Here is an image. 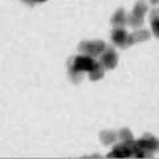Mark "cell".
<instances>
[{
    "mask_svg": "<svg viewBox=\"0 0 159 159\" xmlns=\"http://www.w3.org/2000/svg\"><path fill=\"white\" fill-rule=\"evenodd\" d=\"M133 37L135 43H143L150 39V33H148L147 29H137V31L133 32Z\"/></svg>",
    "mask_w": 159,
    "mask_h": 159,
    "instance_id": "11",
    "label": "cell"
},
{
    "mask_svg": "<svg viewBox=\"0 0 159 159\" xmlns=\"http://www.w3.org/2000/svg\"><path fill=\"white\" fill-rule=\"evenodd\" d=\"M118 139H121L122 142H127V141H131V139H134L133 138V133L129 130L127 127H125V129H121V130L118 131Z\"/></svg>",
    "mask_w": 159,
    "mask_h": 159,
    "instance_id": "13",
    "label": "cell"
},
{
    "mask_svg": "<svg viewBox=\"0 0 159 159\" xmlns=\"http://www.w3.org/2000/svg\"><path fill=\"white\" fill-rule=\"evenodd\" d=\"M101 62L106 69H114L118 64V54L114 51V48L107 47L105 52L101 54Z\"/></svg>",
    "mask_w": 159,
    "mask_h": 159,
    "instance_id": "6",
    "label": "cell"
},
{
    "mask_svg": "<svg viewBox=\"0 0 159 159\" xmlns=\"http://www.w3.org/2000/svg\"><path fill=\"white\" fill-rule=\"evenodd\" d=\"M127 24L130 25L131 28H141L143 25V17L142 16H139V15L137 13H130V15H127Z\"/></svg>",
    "mask_w": 159,
    "mask_h": 159,
    "instance_id": "10",
    "label": "cell"
},
{
    "mask_svg": "<svg viewBox=\"0 0 159 159\" xmlns=\"http://www.w3.org/2000/svg\"><path fill=\"white\" fill-rule=\"evenodd\" d=\"M44 2H47V0H36V3H44Z\"/></svg>",
    "mask_w": 159,
    "mask_h": 159,
    "instance_id": "19",
    "label": "cell"
},
{
    "mask_svg": "<svg viewBox=\"0 0 159 159\" xmlns=\"http://www.w3.org/2000/svg\"><path fill=\"white\" fill-rule=\"evenodd\" d=\"M105 66L102 65V62H96V65L93 66V69L90 72H89V78L92 80V81H98V80H101L103 76H105Z\"/></svg>",
    "mask_w": 159,
    "mask_h": 159,
    "instance_id": "8",
    "label": "cell"
},
{
    "mask_svg": "<svg viewBox=\"0 0 159 159\" xmlns=\"http://www.w3.org/2000/svg\"><path fill=\"white\" fill-rule=\"evenodd\" d=\"M151 4H154V6H157V4H159V0H150Z\"/></svg>",
    "mask_w": 159,
    "mask_h": 159,
    "instance_id": "18",
    "label": "cell"
},
{
    "mask_svg": "<svg viewBox=\"0 0 159 159\" xmlns=\"http://www.w3.org/2000/svg\"><path fill=\"white\" fill-rule=\"evenodd\" d=\"M147 11H148V7L142 2L137 3L135 6H134V9H133L134 13H137V15H139V16H142V17H145V15L147 13Z\"/></svg>",
    "mask_w": 159,
    "mask_h": 159,
    "instance_id": "12",
    "label": "cell"
},
{
    "mask_svg": "<svg viewBox=\"0 0 159 159\" xmlns=\"http://www.w3.org/2000/svg\"><path fill=\"white\" fill-rule=\"evenodd\" d=\"M134 147H135V141L131 139V141L127 142H122L118 143V145L114 146L113 151L109 154V158H127V157H133L134 152Z\"/></svg>",
    "mask_w": 159,
    "mask_h": 159,
    "instance_id": "5",
    "label": "cell"
},
{
    "mask_svg": "<svg viewBox=\"0 0 159 159\" xmlns=\"http://www.w3.org/2000/svg\"><path fill=\"white\" fill-rule=\"evenodd\" d=\"M69 77H70V81H72V82L78 84V82H81V80H82V73H81V72L69 70Z\"/></svg>",
    "mask_w": 159,
    "mask_h": 159,
    "instance_id": "14",
    "label": "cell"
},
{
    "mask_svg": "<svg viewBox=\"0 0 159 159\" xmlns=\"http://www.w3.org/2000/svg\"><path fill=\"white\" fill-rule=\"evenodd\" d=\"M117 138H118V134H116L111 130H103L99 133V139H101V142L106 146H110L113 143H116Z\"/></svg>",
    "mask_w": 159,
    "mask_h": 159,
    "instance_id": "9",
    "label": "cell"
},
{
    "mask_svg": "<svg viewBox=\"0 0 159 159\" xmlns=\"http://www.w3.org/2000/svg\"><path fill=\"white\" fill-rule=\"evenodd\" d=\"M151 29L155 37H159V19L158 20H152L151 21Z\"/></svg>",
    "mask_w": 159,
    "mask_h": 159,
    "instance_id": "15",
    "label": "cell"
},
{
    "mask_svg": "<svg viewBox=\"0 0 159 159\" xmlns=\"http://www.w3.org/2000/svg\"><path fill=\"white\" fill-rule=\"evenodd\" d=\"M159 19V8H154L150 13V20H158Z\"/></svg>",
    "mask_w": 159,
    "mask_h": 159,
    "instance_id": "16",
    "label": "cell"
},
{
    "mask_svg": "<svg viewBox=\"0 0 159 159\" xmlns=\"http://www.w3.org/2000/svg\"><path fill=\"white\" fill-rule=\"evenodd\" d=\"M107 47L105 45V43L102 40H84V41L80 43L78 45V51L84 53V54H89L92 57H97V56H101V54L105 52V49Z\"/></svg>",
    "mask_w": 159,
    "mask_h": 159,
    "instance_id": "2",
    "label": "cell"
},
{
    "mask_svg": "<svg viewBox=\"0 0 159 159\" xmlns=\"http://www.w3.org/2000/svg\"><path fill=\"white\" fill-rule=\"evenodd\" d=\"M111 24L114 27H123L127 24V15L123 8H118L111 17Z\"/></svg>",
    "mask_w": 159,
    "mask_h": 159,
    "instance_id": "7",
    "label": "cell"
},
{
    "mask_svg": "<svg viewBox=\"0 0 159 159\" xmlns=\"http://www.w3.org/2000/svg\"><path fill=\"white\" fill-rule=\"evenodd\" d=\"M111 41L116 44L117 47L122 48V49H127L130 48L133 44H135L133 37V33H127L123 27H114L113 32H111Z\"/></svg>",
    "mask_w": 159,
    "mask_h": 159,
    "instance_id": "3",
    "label": "cell"
},
{
    "mask_svg": "<svg viewBox=\"0 0 159 159\" xmlns=\"http://www.w3.org/2000/svg\"><path fill=\"white\" fill-rule=\"evenodd\" d=\"M96 60H94L92 56L89 54H78V56H74L68 61V68L69 70H73V72H90L93 66L96 65Z\"/></svg>",
    "mask_w": 159,
    "mask_h": 159,
    "instance_id": "1",
    "label": "cell"
},
{
    "mask_svg": "<svg viewBox=\"0 0 159 159\" xmlns=\"http://www.w3.org/2000/svg\"><path fill=\"white\" fill-rule=\"evenodd\" d=\"M138 146L145 151L146 158H151L154 152L159 151V141L152 134H143L141 139H138Z\"/></svg>",
    "mask_w": 159,
    "mask_h": 159,
    "instance_id": "4",
    "label": "cell"
},
{
    "mask_svg": "<svg viewBox=\"0 0 159 159\" xmlns=\"http://www.w3.org/2000/svg\"><path fill=\"white\" fill-rule=\"evenodd\" d=\"M23 3H25L27 6H29V7H33L34 4H36V0H21Z\"/></svg>",
    "mask_w": 159,
    "mask_h": 159,
    "instance_id": "17",
    "label": "cell"
}]
</instances>
